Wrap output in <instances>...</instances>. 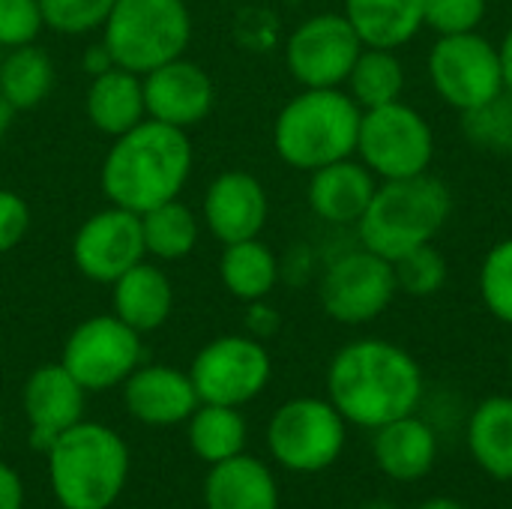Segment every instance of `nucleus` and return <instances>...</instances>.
I'll return each mask as SVG.
<instances>
[{
	"label": "nucleus",
	"mask_w": 512,
	"mask_h": 509,
	"mask_svg": "<svg viewBox=\"0 0 512 509\" xmlns=\"http://www.w3.org/2000/svg\"><path fill=\"white\" fill-rule=\"evenodd\" d=\"M414 509H468L462 501H456V498H447V495H441V498H429V501H423L420 507Z\"/></svg>",
	"instance_id": "41"
},
{
	"label": "nucleus",
	"mask_w": 512,
	"mask_h": 509,
	"mask_svg": "<svg viewBox=\"0 0 512 509\" xmlns=\"http://www.w3.org/2000/svg\"><path fill=\"white\" fill-rule=\"evenodd\" d=\"M360 509H399V507H396V504H390V501H381V498H378V501H369V504H363Z\"/></svg>",
	"instance_id": "43"
},
{
	"label": "nucleus",
	"mask_w": 512,
	"mask_h": 509,
	"mask_svg": "<svg viewBox=\"0 0 512 509\" xmlns=\"http://www.w3.org/2000/svg\"><path fill=\"white\" fill-rule=\"evenodd\" d=\"M174 309V285L156 264H135L111 282V312L138 333L159 330Z\"/></svg>",
	"instance_id": "22"
},
{
	"label": "nucleus",
	"mask_w": 512,
	"mask_h": 509,
	"mask_svg": "<svg viewBox=\"0 0 512 509\" xmlns=\"http://www.w3.org/2000/svg\"><path fill=\"white\" fill-rule=\"evenodd\" d=\"M498 51H501V69H504V87H507V93H512V27L507 30V36L501 39V45H498Z\"/></svg>",
	"instance_id": "40"
},
{
	"label": "nucleus",
	"mask_w": 512,
	"mask_h": 509,
	"mask_svg": "<svg viewBox=\"0 0 512 509\" xmlns=\"http://www.w3.org/2000/svg\"><path fill=\"white\" fill-rule=\"evenodd\" d=\"M0 438H3V414H0Z\"/></svg>",
	"instance_id": "45"
},
{
	"label": "nucleus",
	"mask_w": 512,
	"mask_h": 509,
	"mask_svg": "<svg viewBox=\"0 0 512 509\" xmlns=\"http://www.w3.org/2000/svg\"><path fill=\"white\" fill-rule=\"evenodd\" d=\"M45 27L39 0H0V45H30Z\"/></svg>",
	"instance_id": "36"
},
{
	"label": "nucleus",
	"mask_w": 512,
	"mask_h": 509,
	"mask_svg": "<svg viewBox=\"0 0 512 509\" xmlns=\"http://www.w3.org/2000/svg\"><path fill=\"white\" fill-rule=\"evenodd\" d=\"M186 435H189L192 453L201 462L219 465L225 459L246 453L249 426H246V417L240 414V408L201 402L192 411V417L186 420Z\"/></svg>",
	"instance_id": "27"
},
{
	"label": "nucleus",
	"mask_w": 512,
	"mask_h": 509,
	"mask_svg": "<svg viewBox=\"0 0 512 509\" xmlns=\"http://www.w3.org/2000/svg\"><path fill=\"white\" fill-rule=\"evenodd\" d=\"M423 6L426 0H345L342 15L366 48L399 51L426 27Z\"/></svg>",
	"instance_id": "24"
},
{
	"label": "nucleus",
	"mask_w": 512,
	"mask_h": 509,
	"mask_svg": "<svg viewBox=\"0 0 512 509\" xmlns=\"http://www.w3.org/2000/svg\"><path fill=\"white\" fill-rule=\"evenodd\" d=\"M144 81V108L150 120L192 129L198 126L216 102L213 78L192 60H168L153 72L141 75Z\"/></svg>",
	"instance_id": "16"
},
{
	"label": "nucleus",
	"mask_w": 512,
	"mask_h": 509,
	"mask_svg": "<svg viewBox=\"0 0 512 509\" xmlns=\"http://www.w3.org/2000/svg\"><path fill=\"white\" fill-rule=\"evenodd\" d=\"M480 300L501 324L512 327V237L495 243L480 264Z\"/></svg>",
	"instance_id": "33"
},
{
	"label": "nucleus",
	"mask_w": 512,
	"mask_h": 509,
	"mask_svg": "<svg viewBox=\"0 0 512 509\" xmlns=\"http://www.w3.org/2000/svg\"><path fill=\"white\" fill-rule=\"evenodd\" d=\"M84 396L87 390L63 369V363H48L30 372L21 390V408L36 453H48L66 429L84 420Z\"/></svg>",
	"instance_id": "15"
},
{
	"label": "nucleus",
	"mask_w": 512,
	"mask_h": 509,
	"mask_svg": "<svg viewBox=\"0 0 512 509\" xmlns=\"http://www.w3.org/2000/svg\"><path fill=\"white\" fill-rule=\"evenodd\" d=\"M267 210L261 180L237 168L222 171L204 195V222L222 246L258 237L267 225Z\"/></svg>",
	"instance_id": "17"
},
{
	"label": "nucleus",
	"mask_w": 512,
	"mask_h": 509,
	"mask_svg": "<svg viewBox=\"0 0 512 509\" xmlns=\"http://www.w3.org/2000/svg\"><path fill=\"white\" fill-rule=\"evenodd\" d=\"M87 120L102 132V135H123L135 129L141 120H147L144 108V81L141 75L111 66L99 75H93L87 96H84Z\"/></svg>",
	"instance_id": "23"
},
{
	"label": "nucleus",
	"mask_w": 512,
	"mask_h": 509,
	"mask_svg": "<svg viewBox=\"0 0 512 509\" xmlns=\"http://www.w3.org/2000/svg\"><path fill=\"white\" fill-rule=\"evenodd\" d=\"M0 509H24V483L6 462H0Z\"/></svg>",
	"instance_id": "39"
},
{
	"label": "nucleus",
	"mask_w": 512,
	"mask_h": 509,
	"mask_svg": "<svg viewBox=\"0 0 512 509\" xmlns=\"http://www.w3.org/2000/svg\"><path fill=\"white\" fill-rule=\"evenodd\" d=\"M147 255L159 261H180L198 243V219L183 201H165L141 213Z\"/></svg>",
	"instance_id": "30"
},
{
	"label": "nucleus",
	"mask_w": 512,
	"mask_h": 509,
	"mask_svg": "<svg viewBox=\"0 0 512 509\" xmlns=\"http://www.w3.org/2000/svg\"><path fill=\"white\" fill-rule=\"evenodd\" d=\"M114 0H39L48 30L63 36H81L105 24Z\"/></svg>",
	"instance_id": "34"
},
{
	"label": "nucleus",
	"mask_w": 512,
	"mask_h": 509,
	"mask_svg": "<svg viewBox=\"0 0 512 509\" xmlns=\"http://www.w3.org/2000/svg\"><path fill=\"white\" fill-rule=\"evenodd\" d=\"M477 468L498 483H512V396L483 399L465 429Z\"/></svg>",
	"instance_id": "25"
},
{
	"label": "nucleus",
	"mask_w": 512,
	"mask_h": 509,
	"mask_svg": "<svg viewBox=\"0 0 512 509\" xmlns=\"http://www.w3.org/2000/svg\"><path fill=\"white\" fill-rule=\"evenodd\" d=\"M45 459L51 492L63 509H111L129 480V447L102 423H75Z\"/></svg>",
	"instance_id": "3"
},
{
	"label": "nucleus",
	"mask_w": 512,
	"mask_h": 509,
	"mask_svg": "<svg viewBox=\"0 0 512 509\" xmlns=\"http://www.w3.org/2000/svg\"><path fill=\"white\" fill-rule=\"evenodd\" d=\"M30 231V207L27 201L12 192L0 189V255L12 252Z\"/></svg>",
	"instance_id": "37"
},
{
	"label": "nucleus",
	"mask_w": 512,
	"mask_h": 509,
	"mask_svg": "<svg viewBox=\"0 0 512 509\" xmlns=\"http://www.w3.org/2000/svg\"><path fill=\"white\" fill-rule=\"evenodd\" d=\"M147 255L141 216L123 207H108L81 222L72 240V261L90 282L111 285Z\"/></svg>",
	"instance_id": "14"
},
{
	"label": "nucleus",
	"mask_w": 512,
	"mask_h": 509,
	"mask_svg": "<svg viewBox=\"0 0 512 509\" xmlns=\"http://www.w3.org/2000/svg\"><path fill=\"white\" fill-rule=\"evenodd\" d=\"M423 393L420 363L387 339H354L336 351L327 369V399L348 426L369 432L417 414Z\"/></svg>",
	"instance_id": "1"
},
{
	"label": "nucleus",
	"mask_w": 512,
	"mask_h": 509,
	"mask_svg": "<svg viewBox=\"0 0 512 509\" xmlns=\"http://www.w3.org/2000/svg\"><path fill=\"white\" fill-rule=\"evenodd\" d=\"M123 402L129 417L150 429L180 426L201 405L189 372L174 366H138L123 381Z\"/></svg>",
	"instance_id": "18"
},
{
	"label": "nucleus",
	"mask_w": 512,
	"mask_h": 509,
	"mask_svg": "<svg viewBox=\"0 0 512 509\" xmlns=\"http://www.w3.org/2000/svg\"><path fill=\"white\" fill-rule=\"evenodd\" d=\"M54 87V63L39 45H18L0 60V93L15 111H30L45 102Z\"/></svg>",
	"instance_id": "28"
},
{
	"label": "nucleus",
	"mask_w": 512,
	"mask_h": 509,
	"mask_svg": "<svg viewBox=\"0 0 512 509\" xmlns=\"http://www.w3.org/2000/svg\"><path fill=\"white\" fill-rule=\"evenodd\" d=\"M363 108L339 87H303L279 111L273 147L297 171H318L357 153Z\"/></svg>",
	"instance_id": "5"
},
{
	"label": "nucleus",
	"mask_w": 512,
	"mask_h": 509,
	"mask_svg": "<svg viewBox=\"0 0 512 509\" xmlns=\"http://www.w3.org/2000/svg\"><path fill=\"white\" fill-rule=\"evenodd\" d=\"M246 327H249V336L264 342V339H270L279 330V312L273 306H267L264 300H255V303H249Z\"/></svg>",
	"instance_id": "38"
},
{
	"label": "nucleus",
	"mask_w": 512,
	"mask_h": 509,
	"mask_svg": "<svg viewBox=\"0 0 512 509\" xmlns=\"http://www.w3.org/2000/svg\"><path fill=\"white\" fill-rule=\"evenodd\" d=\"M12 117H15V108L3 99V93H0V138L9 132V126H12Z\"/></svg>",
	"instance_id": "42"
},
{
	"label": "nucleus",
	"mask_w": 512,
	"mask_h": 509,
	"mask_svg": "<svg viewBox=\"0 0 512 509\" xmlns=\"http://www.w3.org/2000/svg\"><path fill=\"white\" fill-rule=\"evenodd\" d=\"M201 495L204 509H282L276 474L249 453L210 465Z\"/></svg>",
	"instance_id": "21"
},
{
	"label": "nucleus",
	"mask_w": 512,
	"mask_h": 509,
	"mask_svg": "<svg viewBox=\"0 0 512 509\" xmlns=\"http://www.w3.org/2000/svg\"><path fill=\"white\" fill-rule=\"evenodd\" d=\"M192 162L195 156L186 129L147 117L114 138L102 162V192L114 207L141 216L183 192Z\"/></svg>",
	"instance_id": "2"
},
{
	"label": "nucleus",
	"mask_w": 512,
	"mask_h": 509,
	"mask_svg": "<svg viewBox=\"0 0 512 509\" xmlns=\"http://www.w3.org/2000/svg\"><path fill=\"white\" fill-rule=\"evenodd\" d=\"M270 375L273 360L255 336H219L195 354L189 369L198 399L228 408H243L258 399Z\"/></svg>",
	"instance_id": "10"
},
{
	"label": "nucleus",
	"mask_w": 512,
	"mask_h": 509,
	"mask_svg": "<svg viewBox=\"0 0 512 509\" xmlns=\"http://www.w3.org/2000/svg\"><path fill=\"white\" fill-rule=\"evenodd\" d=\"M348 96L363 108H381L402 99L405 90V66L396 51L390 48H366L360 51L351 75H348Z\"/></svg>",
	"instance_id": "29"
},
{
	"label": "nucleus",
	"mask_w": 512,
	"mask_h": 509,
	"mask_svg": "<svg viewBox=\"0 0 512 509\" xmlns=\"http://www.w3.org/2000/svg\"><path fill=\"white\" fill-rule=\"evenodd\" d=\"M396 294L399 288H396L393 261L369 249H357V252L336 258L327 267L321 288H318L321 309L333 321L348 324V327H360V324L381 318L396 300Z\"/></svg>",
	"instance_id": "12"
},
{
	"label": "nucleus",
	"mask_w": 512,
	"mask_h": 509,
	"mask_svg": "<svg viewBox=\"0 0 512 509\" xmlns=\"http://www.w3.org/2000/svg\"><path fill=\"white\" fill-rule=\"evenodd\" d=\"M453 213V195L444 180L426 174L378 183L366 213L357 222L363 249L396 261L405 252L435 243Z\"/></svg>",
	"instance_id": "4"
},
{
	"label": "nucleus",
	"mask_w": 512,
	"mask_h": 509,
	"mask_svg": "<svg viewBox=\"0 0 512 509\" xmlns=\"http://www.w3.org/2000/svg\"><path fill=\"white\" fill-rule=\"evenodd\" d=\"M507 363H510V375H512V345H510V357H507Z\"/></svg>",
	"instance_id": "44"
},
{
	"label": "nucleus",
	"mask_w": 512,
	"mask_h": 509,
	"mask_svg": "<svg viewBox=\"0 0 512 509\" xmlns=\"http://www.w3.org/2000/svg\"><path fill=\"white\" fill-rule=\"evenodd\" d=\"M219 276L231 297L243 303L267 300L270 291L279 282V261L270 246H264L258 237L228 243L219 258Z\"/></svg>",
	"instance_id": "26"
},
{
	"label": "nucleus",
	"mask_w": 512,
	"mask_h": 509,
	"mask_svg": "<svg viewBox=\"0 0 512 509\" xmlns=\"http://www.w3.org/2000/svg\"><path fill=\"white\" fill-rule=\"evenodd\" d=\"M393 270H396V288L408 297H435L450 276L447 258L435 249V243L405 252L402 258L393 261Z\"/></svg>",
	"instance_id": "31"
},
{
	"label": "nucleus",
	"mask_w": 512,
	"mask_h": 509,
	"mask_svg": "<svg viewBox=\"0 0 512 509\" xmlns=\"http://www.w3.org/2000/svg\"><path fill=\"white\" fill-rule=\"evenodd\" d=\"M462 129L468 141L480 150L512 153V93H501L492 102L462 114Z\"/></svg>",
	"instance_id": "32"
},
{
	"label": "nucleus",
	"mask_w": 512,
	"mask_h": 509,
	"mask_svg": "<svg viewBox=\"0 0 512 509\" xmlns=\"http://www.w3.org/2000/svg\"><path fill=\"white\" fill-rule=\"evenodd\" d=\"M372 459L393 483L426 480L438 462V435L417 414L399 417L372 432Z\"/></svg>",
	"instance_id": "19"
},
{
	"label": "nucleus",
	"mask_w": 512,
	"mask_h": 509,
	"mask_svg": "<svg viewBox=\"0 0 512 509\" xmlns=\"http://www.w3.org/2000/svg\"><path fill=\"white\" fill-rule=\"evenodd\" d=\"M486 0H426L423 24L438 36L474 33L486 18Z\"/></svg>",
	"instance_id": "35"
},
{
	"label": "nucleus",
	"mask_w": 512,
	"mask_h": 509,
	"mask_svg": "<svg viewBox=\"0 0 512 509\" xmlns=\"http://www.w3.org/2000/svg\"><path fill=\"white\" fill-rule=\"evenodd\" d=\"M60 363L87 393L114 390L141 366V333L114 312L93 315L66 336Z\"/></svg>",
	"instance_id": "11"
},
{
	"label": "nucleus",
	"mask_w": 512,
	"mask_h": 509,
	"mask_svg": "<svg viewBox=\"0 0 512 509\" xmlns=\"http://www.w3.org/2000/svg\"><path fill=\"white\" fill-rule=\"evenodd\" d=\"M375 189H378V177L363 162L348 156L312 171L309 207L318 219L330 225H357Z\"/></svg>",
	"instance_id": "20"
},
{
	"label": "nucleus",
	"mask_w": 512,
	"mask_h": 509,
	"mask_svg": "<svg viewBox=\"0 0 512 509\" xmlns=\"http://www.w3.org/2000/svg\"><path fill=\"white\" fill-rule=\"evenodd\" d=\"M345 444L348 423L330 399H291L279 405L267 423L270 456L291 474H321L333 468Z\"/></svg>",
	"instance_id": "7"
},
{
	"label": "nucleus",
	"mask_w": 512,
	"mask_h": 509,
	"mask_svg": "<svg viewBox=\"0 0 512 509\" xmlns=\"http://www.w3.org/2000/svg\"><path fill=\"white\" fill-rule=\"evenodd\" d=\"M288 3H303V0H288Z\"/></svg>",
	"instance_id": "46"
},
{
	"label": "nucleus",
	"mask_w": 512,
	"mask_h": 509,
	"mask_svg": "<svg viewBox=\"0 0 512 509\" xmlns=\"http://www.w3.org/2000/svg\"><path fill=\"white\" fill-rule=\"evenodd\" d=\"M357 153L378 180L417 177L435 159V132L417 108L399 99L363 111Z\"/></svg>",
	"instance_id": "8"
},
{
	"label": "nucleus",
	"mask_w": 512,
	"mask_h": 509,
	"mask_svg": "<svg viewBox=\"0 0 512 509\" xmlns=\"http://www.w3.org/2000/svg\"><path fill=\"white\" fill-rule=\"evenodd\" d=\"M429 81L435 93L462 114L492 102L507 90L501 51L477 30L438 36L429 51Z\"/></svg>",
	"instance_id": "9"
},
{
	"label": "nucleus",
	"mask_w": 512,
	"mask_h": 509,
	"mask_svg": "<svg viewBox=\"0 0 512 509\" xmlns=\"http://www.w3.org/2000/svg\"><path fill=\"white\" fill-rule=\"evenodd\" d=\"M363 42L342 12L306 18L285 45V63L303 87H339L348 81Z\"/></svg>",
	"instance_id": "13"
},
{
	"label": "nucleus",
	"mask_w": 512,
	"mask_h": 509,
	"mask_svg": "<svg viewBox=\"0 0 512 509\" xmlns=\"http://www.w3.org/2000/svg\"><path fill=\"white\" fill-rule=\"evenodd\" d=\"M189 39L192 15L183 0H114L102 24V45L114 66L135 75L183 57Z\"/></svg>",
	"instance_id": "6"
}]
</instances>
